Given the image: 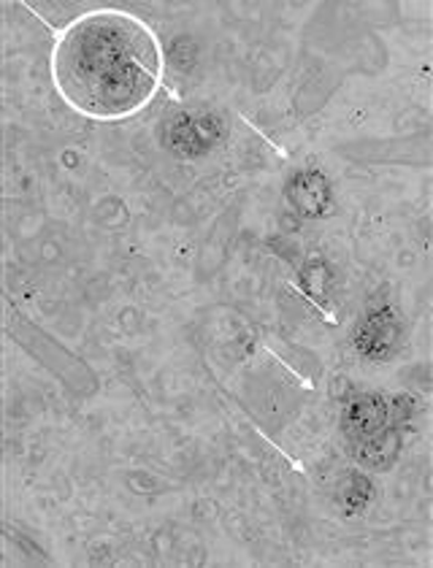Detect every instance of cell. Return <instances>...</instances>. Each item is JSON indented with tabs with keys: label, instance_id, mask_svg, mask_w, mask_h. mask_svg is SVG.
Instances as JSON below:
<instances>
[{
	"label": "cell",
	"instance_id": "8",
	"mask_svg": "<svg viewBox=\"0 0 433 568\" xmlns=\"http://www.w3.org/2000/svg\"><path fill=\"white\" fill-rule=\"evenodd\" d=\"M371 501V481L363 477V474H355V477H350L342 485V490H339V504H342V509L346 515H358V511H363Z\"/></svg>",
	"mask_w": 433,
	"mask_h": 568
},
{
	"label": "cell",
	"instance_id": "4",
	"mask_svg": "<svg viewBox=\"0 0 433 568\" xmlns=\"http://www.w3.org/2000/svg\"><path fill=\"white\" fill-rule=\"evenodd\" d=\"M390 425H393V417H390V400L385 395H358V398H352L350 404L344 406L342 428L344 434L352 438V444L376 436L380 430L390 428Z\"/></svg>",
	"mask_w": 433,
	"mask_h": 568
},
{
	"label": "cell",
	"instance_id": "5",
	"mask_svg": "<svg viewBox=\"0 0 433 568\" xmlns=\"http://www.w3.org/2000/svg\"><path fill=\"white\" fill-rule=\"evenodd\" d=\"M288 197L303 217H320L331 206V184L320 171H303L288 184Z\"/></svg>",
	"mask_w": 433,
	"mask_h": 568
},
{
	"label": "cell",
	"instance_id": "2",
	"mask_svg": "<svg viewBox=\"0 0 433 568\" xmlns=\"http://www.w3.org/2000/svg\"><path fill=\"white\" fill-rule=\"evenodd\" d=\"M222 133H225L222 116L212 111H182L165 125V144L182 158H201L222 139Z\"/></svg>",
	"mask_w": 433,
	"mask_h": 568
},
{
	"label": "cell",
	"instance_id": "6",
	"mask_svg": "<svg viewBox=\"0 0 433 568\" xmlns=\"http://www.w3.org/2000/svg\"><path fill=\"white\" fill-rule=\"evenodd\" d=\"M399 453H401V436L393 425L385 430H380L376 436L352 444V458H355L358 466L369 468V471H387V468L395 463V458H399Z\"/></svg>",
	"mask_w": 433,
	"mask_h": 568
},
{
	"label": "cell",
	"instance_id": "7",
	"mask_svg": "<svg viewBox=\"0 0 433 568\" xmlns=\"http://www.w3.org/2000/svg\"><path fill=\"white\" fill-rule=\"evenodd\" d=\"M301 290L318 308H323V312L331 308V271L323 261H312L303 268Z\"/></svg>",
	"mask_w": 433,
	"mask_h": 568
},
{
	"label": "cell",
	"instance_id": "1",
	"mask_svg": "<svg viewBox=\"0 0 433 568\" xmlns=\"http://www.w3.org/2000/svg\"><path fill=\"white\" fill-rule=\"evenodd\" d=\"M49 73L71 111L125 122L158 98L165 58L150 22L122 9H92L58 30Z\"/></svg>",
	"mask_w": 433,
	"mask_h": 568
},
{
	"label": "cell",
	"instance_id": "3",
	"mask_svg": "<svg viewBox=\"0 0 433 568\" xmlns=\"http://www.w3.org/2000/svg\"><path fill=\"white\" fill-rule=\"evenodd\" d=\"M401 320L390 306H380L366 314L355 333V347L369 361H387L399 347Z\"/></svg>",
	"mask_w": 433,
	"mask_h": 568
}]
</instances>
